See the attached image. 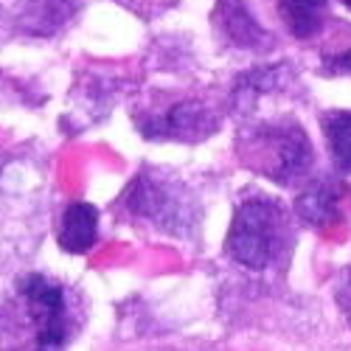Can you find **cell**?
<instances>
[{
    "label": "cell",
    "mask_w": 351,
    "mask_h": 351,
    "mask_svg": "<svg viewBox=\"0 0 351 351\" xmlns=\"http://www.w3.org/2000/svg\"><path fill=\"white\" fill-rule=\"evenodd\" d=\"M214 23L219 28V34L237 48L261 51V48L273 45L270 34L265 32V25L253 17V12L247 9L245 0H217Z\"/></svg>",
    "instance_id": "obj_6"
},
{
    "label": "cell",
    "mask_w": 351,
    "mask_h": 351,
    "mask_svg": "<svg viewBox=\"0 0 351 351\" xmlns=\"http://www.w3.org/2000/svg\"><path fill=\"white\" fill-rule=\"evenodd\" d=\"M284 208L270 197H250L233 214L230 230H228V253L233 261L265 270L270 261L281 253L287 219Z\"/></svg>",
    "instance_id": "obj_2"
},
{
    "label": "cell",
    "mask_w": 351,
    "mask_h": 351,
    "mask_svg": "<svg viewBox=\"0 0 351 351\" xmlns=\"http://www.w3.org/2000/svg\"><path fill=\"white\" fill-rule=\"evenodd\" d=\"M343 3H346V6H348V9H351V0H343Z\"/></svg>",
    "instance_id": "obj_14"
},
{
    "label": "cell",
    "mask_w": 351,
    "mask_h": 351,
    "mask_svg": "<svg viewBox=\"0 0 351 351\" xmlns=\"http://www.w3.org/2000/svg\"><path fill=\"white\" fill-rule=\"evenodd\" d=\"M276 12L295 40H309L324 32L329 0H276Z\"/></svg>",
    "instance_id": "obj_9"
},
{
    "label": "cell",
    "mask_w": 351,
    "mask_h": 351,
    "mask_svg": "<svg viewBox=\"0 0 351 351\" xmlns=\"http://www.w3.org/2000/svg\"><path fill=\"white\" fill-rule=\"evenodd\" d=\"M82 6V0H23L17 20L32 34H51L62 28Z\"/></svg>",
    "instance_id": "obj_10"
},
{
    "label": "cell",
    "mask_w": 351,
    "mask_h": 351,
    "mask_svg": "<svg viewBox=\"0 0 351 351\" xmlns=\"http://www.w3.org/2000/svg\"><path fill=\"white\" fill-rule=\"evenodd\" d=\"M324 71L326 73H351V45L348 48H340V51H332L324 56Z\"/></svg>",
    "instance_id": "obj_12"
},
{
    "label": "cell",
    "mask_w": 351,
    "mask_h": 351,
    "mask_svg": "<svg viewBox=\"0 0 351 351\" xmlns=\"http://www.w3.org/2000/svg\"><path fill=\"white\" fill-rule=\"evenodd\" d=\"M340 199H343V186L332 178L315 180L306 186L295 202V211L304 225L309 228H326L340 219Z\"/></svg>",
    "instance_id": "obj_7"
},
{
    "label": "cell",
    "mask_w": 351,
    "mask_h": 351,
    "mask_svg": "<svg viewBox=\"0 0 351 351\" xmlns=\"http://www.w3.org/2000/svg\"><path fill=\"white\" fill-rule=\"evenodd\" d=\"M25 324L32 329V351H62L71 340V306L65 287L45 276H25L17 284Z\"/></svg>",
    "instance_id": "obj_3"
},
{
    "label": "cell",
    "mask_w": 351,
    "mask_h": 351,
    "mask_svg": "<svg viewBox=\"0 0 351 351\" xmlns=\"http://www.w3.org/2000/svg\"><path fill=\"white\" fill-rule=\"evenodd\" d=\"M214 127H217L214 112L199 101L169 104L163 112L141 121V132L155 141H169V138L171 141H199L208 132H214Z\"/></svg>",
    "instance_id": "obj_5"
},
{
    "label": "cell",
    "mask_w": 351,
    "mask_h": 351,
    "mask_svg": "<svg viewBox=\"0 0 351 351\" xmlns=\"http://www.w3.org/2000/svg\"><path fill=\"white\" fill-rule=\"evenodd\" d=\"M237 152L245 166H250L256 174H265L278 186L301 180L315 160L309 135L295 121L256 124L237 141Z\"/></svg>",
    "instance_id": "obj_1"
},
{
    "label": "cell",
    "mask_w": 351,
    "mask_h": 351,
    "mask_svg": "<svg viewBox=\"0 0 351 351\" xmlns=\"http://www.w3.org/2000/svg\"><path fill=\"white\" fill-rule=\"evenodd\" d=\"M99 237V211L90 202H71L60 219L56 242L68 253H87Z\"/></svg>",
    "instance_id": "obj_8"
},
{
    "label": "cell",
    "mask_w": 351,
    "mask_h": 351,
    "mask_svg": "<svg viewBox=\"0 0 351 351\" xmlns=\"http://www.w3.org/2000/svg\"><path fill=\"white\" fill-rule=\"evenodd\" d=\"M337 304H340V309L346 312V317L351 320V267L346 270V278H343L340 287H337Z\"/></svg>",
    "instance_id": "obj_13"
},
{
    "label": "cell",
    "mask_w": 351,
    "mask_h": 351,
    "mask_svg": "<svg viewBox=\"0 0 351 351\" xmlns=\"http://www.w3.org/2000/svg\"><path fill=\"white\" fill-rule=\"evenodd\" d=\"M124 202L130 206L132 214L152 219L163 230L180 233L191 222V208H189L186 197L174 191L169 180L155 178L149 171L141 174L130 186V191H124Z\"/></svg>",
    "instance_id": "obj_4"
},
{
    "label": "cell",
    "mask_w": 351,
    "mask_h": 351,
    "mask_svg": "<svg viewBox=\"0 0 351 351\" xmlns=\"http://www.w3.org/2000/svg\"><path fill=\"white\" fill-rule=\"evenodd\" d=\"M324 132L337 169L351 171V110H335L324 115Z\"/></svg>",
    "instance_id": "obj_11"
}]
</instances>
